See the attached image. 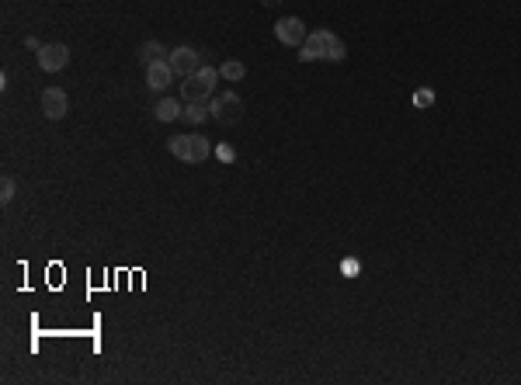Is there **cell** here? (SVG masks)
Returning <instances> with one entry per match:
<instances>
[{
  "mask_svg": "<svg viewBox=\"0 0 521 385\" xmlns=\"http://www.w3.org/2000/svg\"><path fill=\"white\" fill-rule=\"evenodd\" d=\"M39 66H42L46 73H59V70H66V66H70V46H63V42H49V46H42V49H39Z\"/></svg>",
  "mask_w": 521,
  "mask_h": 385,
  "instance_id": "6",
  "label": "cell"
},
{
  "mask_svg": "<svg viewBox=\"0 0 521 385\" xmlns=\"http://www.w3.org/2000/svg\"><path fill=\"white\" fill-rule=\"evenodd\" d=\"M167 150L178 156L181 163H188V135H171V139H167Z\"/></svg>",
  "mask_w": 521,
  "mask_h": 385,
  "instance_id": "14",
  "label": "cell"
},
{
  "mask_svg": "<svg viewBox=\"0 0 521 385\" xmlns=\"http://www.w3.org/2000/svg\"><path fill=\"white\" fill-rule=\"evenodd\" d=\"M25 49L39 52V49H42V42H39V38H35V35H28V38H25Z\"/></svg>",
  "mask_w": 521,
  "mask_h": 385,
  "instance_id": "19",
  "label": "cell"
},
{
  "mask_svg": "<svg viewBox=\"0 0 521 385\" xmlns=\"http://www.w3.org/2000/svg\"><path fill=\"white\" fill-rule=\"evenodd\" d=\"M243 73H247V66H243V63H240V59H226V63H223V66H219V77L223 80H243Z\"/></svg>",
  "mask_w": 521,
  "mask_h": 385,
  "instance_id": "13",
  "label": "cell"
},
{
  "mask_svg": "<svg viewBox=\"0 0 521 385\" xmlns=\"http://www.w3.org/2000/svg\"><path fill=\"white\" fill-rule=\"evenodd\" d=\"M174 77H178V73L171 70L167 59H160V63H150V66H146V87H150V91H167V87L174 83Z\"/></svg>",
  "mask_w": 521,
  "mask_h": 385,
  "instance_id": "8",
  "label": "cell"
},
{
  "mask_svg": "<svg viewBox=\"0 0 521 385\" xmlns=\"http://www.w3.org/2000/svg\"><path fill=\"white\" fill-rule=\"evenodd\" d=\"M344 56H348V46L340 42V35L327 31V28H316V31H310V38H306V42H303V49H299V59H303V63H316V59L340 63Z\"/></svg>",
  "mask_w": 521,
  "mask_h": 385,
  "instance_id": "1",
  "label": "cell"
},
{
  "mask_svg": "<svg viewBox=\"0 0 521 385\" xmlns=\"http://www.w3.org/2000/svg\"><path fill=\"white\" fill-rule=\"evenodd\" d=\"M14 195H18V184H14V178H4V180H0V202L7 205V202H14Z\"/></svg>",
  "mask_w": 521,
  "mask_h": 385,
  "instance_id": "15",
  "label": "cell"
},
{
  "mask_svg": "<svg viewBox=\"0 0 521 385\" xmlns=\"http://www.w3.org/2000/svg\"><path fill=\"white\" fill-rule=\"evenodd\" d=\"M136 56H139V63H143V66H150V63H160V59H167L171 52L163 49L160 42H153V38H150V42H143V46H139V52H136Z\"/></svg>",
  "mask_w": 521,
  "mask_h": 385,
  "instance_id": "12",
  "label": "cell"
},
{
  "mask_svg": "<svg viewBox=\"0 0 521 385\" xmlns=\"http://www.w3.org/2000/svg\"><path fill=\"white\" fill-rule=\"evenodd\" d=\"M431 101H435V94H431L428 87H424V91H417V94H414V104H417V108H428Z\"/></svg>",
  "mask_w": 521,
  "mask_h": 385,
  "instance_id": "18",
  "label": "cell"
},
{
  "mask_svg": "<svg viewBox=\"0 0 521 385\" xmlns=\"http://www.w3.org/2000/svg\"><path fill=\"white\" fill-rule=\"evenodd\" d=\"M216 80H219V70L202 63V70H198V73L184 77L181 98H184V101H208V98L216 94Z\"/></svg>",
  "mask_w": 521,
  "mask_h": 385,
  "instance_id": "2",
  "label": "cell"
},
{
  "mask_svg": "<svg viewBox=\"0 0 521 385\" xmlns=\"http://www.w3.org/2000/svg\"><path fill=\"white\" fill-rule=\"evenodd\" d=\"M167 63H171V70L184 80V77H191V73H198V70H202V52L181 46V49H174L171 56H167Z\"/></svg>",
  "mask_w": 521,
  "mask_h": 385,
  "instance_id": "5",
  "label": "cell"
},
{
  "mask_svg": "<svg viewBox=\"0 0 521 385\" xmlns=\"http://www.w3.org/2000/svg\"><path fill=\"white\" fill-rule=\"evenodd\" d=\"M275 38L282 46H288V49H303V42L310 38V31H306V25L299 18H282V21H275Z\"/></svg>",
  "mask_w": 521,
  "mask_h": 385,
  "instance_id": "4",
  "label": "cell"
},
{
  "mask_svg": "<svg viewBox=\"0 0 521 385\" xmlns=\"http://www.w3.org/2000/svg\"><path fill=\"white\" fill-rule=\"evenodd\" d=\"M153 115H156V122H174V118L184 115V104L174 101V98H163V101L153 108Z\"/></svg>",
  "mask_w": 521,
  "mask_h": 385,
  "instance_id": "11",
  "label": "cell"
},
{
  "mask_svg": "<svg viewBox=\"0 0 521 385\" xmlns=\"http://www.w3.org/2000/svg\"><path fill=\"white\" fill-rule=\"evenodd\" d=\"M216 156H219L223 163H233V160H236V150L230 146V143H219V146H216Z\"/></svg>",
  "mask_w": 521,
  "mask_h": 385,
  "instance_id": "17",
  "label": "cell"
},
{
  "mask_svg": "<svg viewBox=\"0 0 521 385\" xmlns=\"http://www.w3.org/2000/svg\"><path fill=\"white\" fill-rule=\"evenodd\" d=\"M208 111H212V122L219 125H236L243 118V98L236 91H223V94H212L208 98Z\"/></svg>",
  "mask_w": 521,
  "mask_h": 385,
  "instance_id": "3",
  "label": "cell"
},
{
  "mask_svg": "<svg viewBox=\"0 0 521 385\" xmlns=\"http://www.w3.org/2000/svg\"><path fill=\"white\" fill-rule=\"evenodd\" d=\"M358 271H362V264H358L355 257H348V260H340V274H344V278H355Z\"/></svg>",
  "mask_w": 521,
  "mask_h": 385,
  "instance_id": "16",
  "label": "cell"
},
{
  "mask_svg": "<svg viewBox=\"0 0 521 385\" xmlns=\"http://www.w3.org/2000/svg\"><path fill=\"white\" fill-rule=\"evenodd\" d=\"M66 111H70L66 91H63V87H46V91H42V115H46L49 122H59V118H66Z\"/></svg>",
  "mask_w": 521,
  "mask_h": 385,
  "instance_id": "7",
  "label": "cell"
},
{
  "mask_svg": "<svg viewBox=\"0 0 521 385\" xmlns=\"http://www.w3.org/2000/svg\"><path fill=\"white\" fill-rule=\"evenodd\" d=\"M208 153H212L208 135H202V132H191V135H188V163H206Z\"/></svg>",
  "mask_w": 521,
  "mask_h": 385,
  "instance_id": "9",
  "label": "cell"
},
{
  "mask_svg": "<svg viewBox=\"0 0 521 385\" xmlns=\"http://www.w3.org/2000/svg\"><path fill=\"white\" fill-rule=\"evenodd\" d=\"M184 122H191V125H202L212 118V111H208V101H184Z\"/></svg>",
  "mask_w": 521,
  "mask_h": 385,
  "instance_id": "10",
  "label": "cell"
}]
</instances>
